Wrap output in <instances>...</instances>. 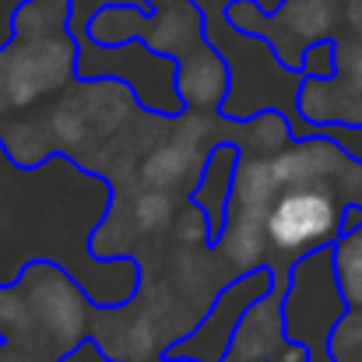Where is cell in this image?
<instances>
[{
    "label": "cell",
    "instance_id": "1",
    "mask_svg": "<svg viewBox=\"0 0 362 362\" xmlns=\"http://www.w3.org/2000/svg\"><path fill=\"white\" fill-rule=\"evenodd\" d=\"M113 183L74 162L46 155L35 165H18L0 144V285L49 260L64 267L95 310L127 306L141 292L137 257H95L92 236L110 218Z\"/></svg>",
    "mask_w": 362,
    "mask_h": 362
},
{
    "label": "cell",
    "instance_id": "2",
    "mask_svg": "<svg viewBox=\"0 0 362 362\" xmlns=\"http://www.w3.org/2000/svg\"><path fill=\"white\" fill-rule=\"evenodd\" d=\"M201 14H204V39L222 53V60L229 67V92H226V103H222L218 113L229 117V120H250L257 113L274 110L288 120L292 141L296 137H317L320 127L303 123L296 113V95H299L303 74L288 71L264 39L236 32L222 18V7L218 11L208 7Z\"/></svg>",
    "mask_w": 362,
    "mask_h": 362
},
{
    "label": "cell",
    "instance_id": "3",
    "mask_svg": "<svg viewBox=\"0 0 362 362\" xmlns=\"http://www.w3.org/2000/svg\"><path fill=\"white\" fill-rule=\"evenodd\" d=\"M345 208H352V197L334 183L278 187L264 211V243H267L264 267L285 274L296 257L331 246L341 236Z\"/></svg>",
    "mask_w": 362,
    "mask_h": 362
},
{
    "label": "cell",
    "instance_id": "4",
    "mask_svg": "<svg viewBox=\"0 0 362 362\" xmlns=\"http://www.w3.org/2000/svg\"><path fill=\"white\" fill-rule=\"evenodd\" d=\"M345 313L349 303L331 267V246L296 257L281 292V331L306 352V362H334L331 338Z\"/></svg>",
    "mask_w": 362,
    "mask_h": 362
},
{
    "label": "cell",
    "instance_id": "5",
    "mask_svg": "<svg viewBox=\"0 0 362 362\" xmlns=\"http://www.w3.org/2000/svg\"><path fill=\"white\" fill-rule=\"evenodd\" d=\"M74 78L78 81H120L123 88H130L137 110L148 117L173 120L183 113V103L176 92V60L148 49L137 39L99 46V42L81 35Z\"/></svg>",
    "mask_w": 362,
    "mask_h": 362
},
{
    "label": "cell",
    "instance_id": "6",
    "mask_svg": "<svg viewBox=\"0 0 362 362\" xmlns=\"http://www.w3.org/2000/svg\"><path fill=\"white\" fill-rule=\"evenodd\" d=\"M78 39L64 32L11 35L0 49V99L7 110L39 106V99L67 88L74 81Z\"/></svg>",
    "mask_w": 362,
    "mask_h": 362
},
{
    "label": "cell",
    "instance_id": "7",
    "mask_svg": "<svg viewBox=\"0 0 362 362\" xmlns=\"http://www.w3.org/2000/svg\"><path fill=\"white\" fill-rule=\"evenodd\" d=\"M222 18L236 32L264 39L288 71H299L303 49L310 42L334 35L341 25L334 0H281L274 11H264L257 0H226Z\"/></svg>",
    "mask_w": 362,
    "mask_h": 362
},
{
    "label": "cell",
    "instance_id": "8",
    "mask_svg": "<svg viewBox=\"0 0 362 362\" xmlns=\"http://www.w3.org/2000/svg\"><path fill=\"white\" fill-rule=\"evenodd\" d=\"M14 285L21 288V296L28 303L32 327L42 331V338L49 334L57 359L71 345L88 338V324H92L95 306L88 303V296L78 288V281L64 267H57L49 260H35L18 274Z\"/></svg>",
    "mask_w": 362,
    "mask_h": 362
},
{
    "label": "cell",
    "instance_id": "9",
    "mask_svg": "<svg viewBox=\"0 0 362 362\" xmlns=\"http://www.w3.org/2000/svg\"><path fill=\"white\" fill-rule=\"evenodd\" d=\"M271 281H274V271L271 267H253V271H243L236 278H229L215 299L208 303V310L197 317V324L176 338L173 345L162 349V359H187V362H222L229 352V341L240 327L243 313L264 296L271 292Z\"/></svg>",
    "mask_w": 362,
    "mask_h": 362
},
{
    "label": "cell",
    "instance_id": "10",
    "mask_svg": "<svg viewBox=\"0 0 362 362\" xmlns=\"http://www.w3.org/2000/svg\"><path fill=\"white\" fill-rule=\"evenodd\" d=\"M296 113L310 127H362V39L334 35V78H303Z\"/></svg>",
    "mask_w": 362,
    "mask_h": 362
},
{
    "label": "cell",
    "instance_id": "11",
    "mask_svg": "<svg viewBox=\"0 0 362 362\" xmlns=\"http://www.w3.org/2000/svg\"><path fill=\"white\" fill-rule=\"evenodd\" d=\"M288 274V271H285ZM285 274L274 271L271 292H264L246 313L229 341V352L222 362H306V352L292 345L281 331V292Z\"/></svg>",
    "mask_w": 362,
    "mask_h": 362
},
{
    "label": "cell",
    "instance_id": "12",
    "mask_svg": "<svg viewBox=\"0 0 362 362\" xmlns=\"http://www.w3.org/2000/svg\"><path fill=\"white\" fill-rule=\"evenodd\" d=\"M176 92L183 110L194 113H218L229 92V67L222 53L201 39L176 57Z\"/></svg>",
    "mask_w": 362,
    "mask_h": 362
},
{
    "label": "cell",
    "instance_id": "13",
    "mask_svg": "<svg viewBox=\"0 0 362 362\" xmlns=\"http://www.w3.org/2000/svg\"><path fill=\"white\" fill-rule=\"evenodd\" d=\"M236 162H240V148L233 141L208 144L204 162H201V176H197V183L187 197L204 218L208 246H215L218 236H222L226 211H229V194H233V180H236Z\"/></svg>",
    "mask_w": 362,
    "mask_h": 362
},
{
    "label": "cell",
    "instance_id": "14",
    "mask_svg": "<svg viewBox=\"0 0 362 362\" xmlns=\"http://www.w3.org/2000/svg\"><path fill=\"white\" fill-rule=\"evenodd\" d=\"M201 39H204V14H201V7L194 0H173V4H162V7L148 11L137 42H144L148 49L165 53V57L176 60L183 49H190Z\"/></svg>",
    "mask_w": 362,
    "mask_h": 362
},
{
    "label": "cell",
    "instance_id": "15",
    "mask_svg": "<svg viewBox=\"0 0 362 362\" xmlns=\"http://www.w3.org/2000/svg\"><path fill=\"white\" fill-rule=\"evenodd\" d=\"M148 7L144 4H106L99 7L88 25H85V39L99 42V46H113V42H130L141 39Z\"/></svg>",
    "mask_w": 362,
    "mask_h": 362
},
{
    "label": "cell",
    "instance_id": "16",
    "mask_svg": "<svg viewBox=\"0 0 362 362\" xmlns=\"http://www.w3.org/2000/svg\"><path fill=\"white\" fill-rule=\"evenodd\" d=\"M331 267L338 278V288L349 303V310L362 306V222L356 229H345L331 243Z\"/></svg>",
    "mask_w": 362,
    "mask_h": 362
},
{
    "label": "cell",
    "instance_id": "17",
    "mask_svg": "<svg viewBox=\"0 0 362 362\" xmlns=\"http://www.w3.org/2000/svg\"><path fill=\"white\" fill-rule=\"evenodd\" d=\"M187 197H176L169 190H151V187H141V194L134 197V204L127 208V222H134L137 233L144 236H162L173 229L176 222V208L183 204Z\"/></svg>",
    "mask_w": 362,
    "mask_h": 362
},
{
    "label": "cell",
    "instance_id": "18",
    "mask_svg": "<svg viewBox=\"0 0 362 362\" xmlns=\"http://www.w3.org/2000/svg\"><path fill=\"white\" fill-rule=\"evenodd\" d=\"M299 74H303V78H313V81L334 78V35L317 39V42H310V46L303 49Z\"/></svg>",
    "mask_w": 362,
    "mask_h": 362
},
{
    "label": "cell",
    "instance_id": "19",
    "mask_svg": "<svg viewBox=\"0 0 362 362\" xmlns=\"http://www.w3.org/2000/svg\"><path fill=\"white\" fill-rule=\"evenodd\" d=\"M57 362H120V359L106 356V352H103V349H99L92 338H81L78 345H71V349H67V352H64Z\"/></svg>",
    "mask_w": 362,
    "mask_h": 362
},
{
    "label": "cell",
    "instance_id": "20",
    "mask_svg": "<svg viewBox=\"0 0 362 362\" xmlns=\"http://www.w3.org/2000/svg\"><path fill=\"white\" fill-rule=\"evenodd\" d=\"M320 134L331 137V141H338L349 155H356L362 162V127H320Z\"/></svg>",
    "mask_w": 362,
    "mask_h": 362
},
{
    "label": "cell",
    "instance_id": "21",
    "mask_svg": "<svg viewBox=\"0 0 362 362\" xmlns=\"http://www.w3.org/2000/svg\"><path fill=\"white\" fill-rule=\"evenodd\" d=\"M25 0H0V49L11 42V35H14V14H18V7H21Z\"/></svg>",
    "mask_w": 362,
    "mask_h": 362
},
{
    "label": "cell",
    "instance_id": "22",
    "mask_svg": "<svg viewBox=\"0 0 362 362\" xmlns=\"http://www.w3.org/2000/svg\"><path fill=\"white\" fill-rule=\"evenodd\" d=\"M341 25H345L356 39H362V0L345 4V11H341Z\"/></svg>",
    "mask_w": 362,
    "mask_h": 362
},
{
    "label": "cell",
    "instance_id": "23",
    "mask_svg": "<svg viewBox=\"0 0 362 362\" xmlns=\"http://www.w3.org/2000/svg\"><path fill=\"white\" fill-rule=\"evenodd\" d=\"M151 362H173V359H162V356H158V359H151ZM180 362H187V359H180Z\"/></svg>",
    "mask_w": 362,
    "mask_h": 362
},
{
    "label": "cell",
    "instance_id": "24",
    "mask_svg": "<svg viewBox=\"0 0 362 362\" xmlns=\"http://www.w3.org/2000/svg\"><path fill=\"white\" fill-rule=\"evenodd\" d=\"M334 4H352V0H334Z\"/></svg>",
    "mask_w": 362,
    "mask_h": 362
},
{
    "label": "cell",
    "instance_id": "25",
    "mask_svg": "<svg viewBox=\"0 0 362 362\" xmlns=\"http://www.w3.org/2000/svg\"><path fill=\"white\" fill-rule=\"evenodd\" d=\"M352 362H362V356H359V359H352Z\"/></svg>",
    "mask_w": 362,
    "mask_h": 362
}]
</instances>
